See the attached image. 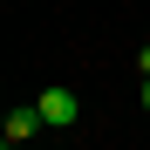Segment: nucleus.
<instances>
[{
    "mask_svg": "<svg viewBox=\"0 0 150 150\" xmlns=\"http://www.w3.org/2000/svg\"><path fill=\"white\" fill-rule=\"evenodd\" d=\"M7 150H28V143H7Z\"/></svg>",
    "mask_w": 150,
    "mask_h": 150,
    "instance_id": "39448f33",
    "label": "nucleus"
},
{
    "mask_svg": "<svg viewBox=\"0 0 150 150\" xmlns=\"http://www.w3.org/2000/svg\"><path fill=\"white\" fill-rule=\"evenodd\" d=\"M34 130H41V109H14L7 116V143H28Z\"/></svg>",
    "mask_w": 150,
    "mask_h": 150,
    "instance_id": "f03ea898",
    "label": "nucleus"
},
{
    "mask_svg": "<svg viewBox=\"0 0 150 150\" xmlns=\"http://www.w3.org/2000/svg\"><path fill=\"white\" fill-rule=\"evenodd\" d=\"M137 68H143V75H150V48H143V55H137Z\"/></svg>",
    "mask_w": 150,
    "mask_h": 150,
    "instance_id": "7ed1b4c3",
    "label": "nucleus"
},
{
    "mask_svg": "<svg viewBox=\"0 0 150 150\" xmlns=\"http://www.w3.org/2000/svg\"><path fill=\"white\" fill-rule=\"evenodd\" d=\"M34 109H41V123H48V130H68V123L82 116V103H75L68 89H41V103H34Z\"/></svg>",
    "mask_w": 150,
    "mask_h": 150,
    "instance_id": "f257e3e1",
    "label": "nucleus"
},
{
    "mask_svg": "<svg viewBox=\"0 0 150 150\" xmlns=\"http://www.w3.org/2000/svg\"><path fill=\"white\" fill-rule=\"evenodd\" d=\"M143 109H150V75H143Z\"/></svg>",
    "mask_w": 150,
    "mask_h": 150,
    "instance_id": "20e7f679",
    "label": "nucleus"
}]
</instances>
